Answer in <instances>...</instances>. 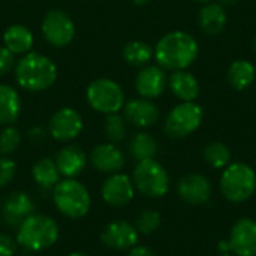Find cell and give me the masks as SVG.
<instances>
[{
	"mask_svg": "<svg viewBox=\"0 0 256 256\" xmlns=\"http://www.w3.org/2000/svg\"><path fill=\"white\" fill-rule=\"evenodd\" d=\"M198 40L186 32L176 30L162 36L154 48L158 64L165 70H184L198 57Z\"/></svg>",
	"mask_w": 256,
	"mask_h": 256,
	"instance_id": "obj_1",
	"label": "cell"
},
{
	"mask_svg": "<svg viewBox=\"0 0 256 256\" xmlns=\"http://www.w3.org/2000/svg\"><path fill=\"white\" fill-rule=\"evenodd\" d=\"M15 76L22 88L28 92H42L54 84L57 68L48 57L30 52L18 62Z\"/></svg>",
	"mask_w": 256,
	"mask_h": 256,
	"instance_id": "obj_2",
	"label": "cell"
},
{
	"mask_svg": "<svg viewBox=\"0 0 256 256\" xmlns=\"http://www.w3.org/2000/svg\"><path fill=\"white\" fill-rule=\"evenodd\" d=\"M58 238V226L54 219L32 214L20 226L16 234V242L33 252H40L51 248Z\"/></svg>",
	"mask_w": 256,
	"mask_h": 256,
	"instance_id": "obj_3",
	"label": "cell"
},
{
	"mask_svg": "<svg viewBox=\"0 0 256 256\" xmlns=\"http://www.w3.org/2000/svg\"><path fill=\"white\" fill-rule=\"evenodd\" d=\"M220 192L226 201L240 204L256 192V172L243 162L230 164L220 177Z\"/></svg>",
	"mask_w": 256,
	"mask_h": 256,
	"instance_id": "obj_4",
	"label": "cell"
},
{
	"mask_svg": "<svg viewBox=\"0 0 256 256\" xmlns=\"http://www.w3.org/2000/svg\"><path fill=\"white\" fill-rule=\"evenodd\" d=\"M54 202L64 216L70 219H80L87 214L92 200L88 190L80 182L68 178L56 184Z\"/></svg>",
	"mask_w": 256,
	"mask_h": 256,
	"instance_id": "obj_5",
	"label": "cell"
},
{
	"mask_svg": "<svg viewBox=\"0 0 256 256\" xmlns=\"http://www.w3.org/2000/svg\"><path fill=\"white\" fill-rule=\"evenodd\" d=\"M134 186L148 198H160L170 190V176L154 159L138 162L134 170Z\"/></svg>",
	"mask_w": 256,
	"mask_h": 256,
	"instance_id": "obj_6",
	"label": "cell"
},
{
	"mask_svg": "<svg viewBox=\"0 0 256 256\" xmlns=\"http://www.w3.org/2000/svg\"><path fill=\"white\" fill-rule=\"evenodd\" d=\"M204 111L195 102H182L174 106L165 118V132L174 140L192 135L202 123Z\"/></svg>",
	"mask_w": 256,
	"mask_h": 256,
	"instance_id": "obj_7",
	"label": "cell"
},
{
	"mask_svg": "<svg viewBox=\"0 0 256 256\" xmlns=\"http://www.w3.org/2000/svg\"><path fill=\"white\" fill-rule=\"evenodd\" d=\"M87 100L90 106L104 114H116L123 108L124 96L122 87L108 78L93 81L87 88Z\"/></svg>",
	"mask_w": 256,
	"mask_h": 256,
	"instance_id": "obj_8",
	"label": "cell"
},
{
	"mask_svg": "<svg viewBox=\"0 0 256 256\" xmlns=\"http://www.w3.org/2000/svg\"><path fill=\"white\" fill-rule=\"evenodd\" d=\"M42 33L51 45L64 46L72 42L75 36V26L68 14L62 10H51L44 16Z\"/></svg>",
	"mask_w": 256,
	"mask_h": 256,
	"instance_id": "obj_9",
	"label": "cell"
},
{
	"mask_svg": "<svg viewBox=\"0 0 256 256\" xmlns=\"http://www.w3.org/2000/svg\"><path fill=\"white\" fill-rule=\"evenodd\" d=\"M213 192L212 182L200 172H189L177 183V194L182 201L190 206H200L210 200Z\"/></svg>",
	"mask_w": 256,
	"mask_h": 256,
	"instance_id": "obj_10",
	"label": "cell"
},
{
	"mask_svg": "<svg viewBox=\"0 0 256 256\" xmlns=\"http://www.w3.org/2000/svg\"><path fill=\"white\" fill-rule=\"evenodd\" d=\"M228 246L236 256H256V220L250 218L237 220L231 230Z\"/></svg>",
	"mask_w": 256,
	"mask_h": 256,
	"instance_id": "obj_11",
	"label": "cell"
},
{
	"mask_svg": "<svg viewBox=\"0 0 256 256\" xmlns=\"http://www.w3.org/2000/svg\"><path fill=\"white\" fill-rule=\"evenodd\" d=\"M82 130V118L72 108L58 110L50 122V134L58 141H70Z\"/></svg>",
	"mask_w": 256,
	"mask_h": 256,
	"instance_id": "obj_12",
	"label": "cell"
},
{
	"mask_svg": "<svg viewBox=\"0 0 256 256\" xmlns=\"http://www.w3.org/2000/svg\"><path fill=\"white\" fill-rule=\"evenodd\" d=\"M100 238L105 246L116 250H128L136 246L138 231L136 228L126 220L111 222L100 234Z\"/></svg>",
	"mask_w": 256,
	"mask_h": 256,
	"instance_id": "obj_13",
	"label": "cell"
},
{
	"mask_svg": "<svg viewBox=\"0 0 256 256\" xmlns=\"http://www.w3.org/2000/svg\"><path fill=\"white\" fill-rule=\"evenodd\" d=\"M168 86V76L165 69L160 66H144L135 81L136 92L144 99H156L159 98Z\"/></svg>",
	"mask_w": 256,
	"mask_h": 256,
	"instance_id": "obj_14",
	"label": "cell"
},
{
	"mask_svg": "<svg viewBox=\"0 0 256 256\" xmlns=\"http://www.w3.org/2000/svg\"><path fill=\"white\" fill-rule=\"evenodd\" d=\"M134 195H135L134 182L124 174H114L108 177L102 186L104 200L114 207H123L129 204L134 200Z\"/></svg>",
	"mask_w": 256,
	"mask_h": 256,
	"instance_id": "obj_15",
	"label": "cell"
},
{
	"mask_svg": "<svg viewBox=\"0 0 256 256\" xmlns=\"http://www.w3.org/2000/svg\"><path fill=\"white\" fill-rule=\"evenodd\" d=\"M34 204L24 192L10 194L3 206V218L9 226H20L28 216L33 214Z\"/></svg>",
	"mask_w": 256,
	"mask_h": 256,
	"instance_id": "obj_16",
	"label": "cell"
},
{
	"mask_svg": "<svg viewBox=\"0 0 256 256\" xmlns=\"http://www.w3.org/2000/svg\"><path fill=\"white\" fill-rule=\"evenodd\" d=\"M124 117L136 128H150L159 120V110L150 99H134L126 104Z\"/></svg>",
	"mask_w": 256,
	"mask_h": 256,
	"instance_id": "obj_17",
	"label": "cell"
},
{
	"mask_svg": "<svg viewBox=\"0 0 256 256\" xmlns=\"http://www.w3.org/2000/svg\"><path fill=\"white\" fill-rule=\"evenodd\" d=\"M198 22L201 30L208 36H216L222 33L228 22V16L225 12V8L219 4L218 2H208L204 3L198 14Z\"/></svg>",
	"mask_w": 256,
	"mask_h": 256,
	"instance_id": "obj_18",
	"label": "cell"
},
{
	"mask_svg": "<svg viewBox=\"0 0 256 256\" xmlns=\"http://www.w3.org/2000/svg\"><path fill=\"white\" fill-rule=\"evenodd\" d=\"M168 87L182 102H194L200 94L198 78L186 69L174 70L168 78Z\"/></svg>",
	"mask_w": 256,
	"mask_h": 256,
	"instance_id": "obj_19",
	"label": "cell"
},
{
	"mask_svg": "<svg viewBox=\"0 0 256 256\" xmlns=\"http://www.w3.org/2000/svg\"><path fill=\"white\" fill-rule=\"evenodd\" d=\"M92 164L104 172H117L124 166V154L114 144H100L92 152Z\"/></svg>",
	"mask_w": 256,
	"mask_h": 256,
	"instance_id": "obj_20",
	"label": "cell"
},
{
	"mask_svg": "<svg viewBox=\"0 0 256 256\" xmlns=\"http://www.w3.org/2000/svg\"><path fill=\"white\" fill-rule=\"evenodd\" d=\"M56 165H57L60 174H63L64 177L74 178L82 172V170L86 166V154L81 148H78L75 146L64 147L57 154Z\"/></svg>",
	"mask_w": 256,
	"mask_h": 256,
	"instance_id": "obj_21",
	"label": "cell"
},
{
	"mask_svg": "<svg viewBox=\"0 0 256 256\" xmlns=\"http://www.w3.org/2000/svg\"><path fill=\"white\" fill-rule=\"evenodd\" d=\"M228 82L231 84L232 88L242 92L250 87L256 80V66L254 63L238 58L232 62L228 68Z\"/></svg>",
	"mask_w": 256,
	"mask_h": 256,
	"instance_id": "obj_22",
	"label": "cell"
},
{
	"mask_svg": "<svg viewBox=\"0 0 256 256\" xmlns=\"http://www.w3.org/2000/svg\"><path fill=\"white\" fill-rule=\"evenodd\" d=\"M3 40H4L6 48L12 54H22L32 48L33 34L27 27H24L21 24H14L6 28V32L3 34Z\"/></svg>",
	"mask_w": 256,
	"mask_h": 256,
	"instance_id": "obj_23",
	"label": "cell"
},
{
	"mask_svg": "<svg viewBox=\"0 0 256 256\" xmlns=\"http://www.w3.org/2000/svg\"><path fill=\"white\" fill-rule=\"evenodd\" d=\"M21 111L18 93L9 86H0V124H12Z\"/></svg>",
	"mask_w": 256,
	"mask_h": 256,
	"instance_id": "obj_24",
	"label": "cell"
},
{
	"mask_svg": "<svg viewBox=\"0 0 256 256\" xmlns=\"http://www.w3.org/2000/svg\"><path fill=\"white\" fill-rule=\"evenodd\" d=\"M129 150H130V154L134 156V159H136L138 162L147 160V159H154V156L158 153V142L150 134L140 132L132 138Z\"/></svg>",
	"mask_w": 256,
	"mask_h": 256,
	"instance_id": "obj_25",
	"label": "cell"
},
{
	"mask_svg": "<svg viewBox=\"0 0 256 256\" xmlns=\"http://www.w3.org/2000/svg\"><path fill=\"white\" fill-rule=\"evenodd\" d=\"M202 158L212 168H226L231 164V150L220 141L208 142L202 150Z\"/></svg>",
	"mask_w": 256,
	"mask_h": 256,
	"instance_id": "obj_26",
	"label": "cell"
},
{
	"mask_svg": "<svg viewBox=\"0 0 256 256\" xmlns=\"http://www.w3.org/2000/svg\"><path fill=\"white\" fill-rule=\"evenodd\" d=\"M58 168L56 162L51 159H40L34 166H33V178L34 182L45 189H50L58 183Z\"/></svg>",
	"mask_w": 256,
	"mask_h": 256,
	"instance_id": "obj_27",
	"label": "cell"
},
{
	"mask_svg": "<svg viewBox=\"0 0 256 256\" xmlns=\"http://www.w3.org/2000/svg\"><path fill=\"white\" fill-rule=\"evenodd\" d=\"M153 54V48L142 40L129 42L123 48V57L132 66H146L152 60Z\"/></svg>",
	"mask_w": 256,
	"mask_h": 256,
	"instance_id": "obj_28",
	"label": "cell"
},
{
	"mask_svg": "<svg viewBox=\"0 0 256 256\" xmlns=\"http://www.w3.org/2000/svg\"><path fill=\"white\" fill-rule=\"evenodd\" d=\"M105 135L111 142H118L122 140H124L126 136V123L124 118L122 116L116 114H108L106 120H105V126H104Z\"/></svg>",
	"mask_w": 256,
	"mask_h": 256,
	"instance_id": "obj_29",
	"label": "cell"
},
{
	"mask_svg": "<svg viewBox=\"0 0 256 256\" xmlns=\"http://www.w3.org/2000/svg\"><path fill=\"white\" fill-rule=\"evenodd\" d=\"M162 224V218L156 210H144L138 218H136V231L144 236L153 234Z\"/></svg>",
	"mask_w": 256,
	"mask_h": 256,
	"instance_id": "obj_30",
	"label": "cell"
},
{
	"mask_svg": "<svg viewBox=\"0 0 256 256\" xmlns=\"http://www.w3.org/2000/svg\"><path fill=\"white\" fill-rule=\"evenodd\" d=\"M21 142V135L18 129L8 126L0 132V153L2 154H10L14 153Z\"/></svg>",
	"mask_w": 256,
	"mask_h": 256,
	"instance_id": "obj_31",
	"label": "cell"
},
{
	"mask_svg": "<svg viewBox=\"0 0 256 256\" xmlns=\"http://www.w3.org/2000/svg\"><path fill=\"white\" fill-rule=\"evenodd\" d=\"M15 162L9 158H0V188L8 186L15 176Z\"/></svg>",
	"mask_w": 256,
	"mask_h": 256,
	"instance_id": "obj_32",
	"label": "cell"
},
{
	"mask_svg": "<svg viewBox=\"0 0 256 256\" xmlns=\"http://www.w3.org/2000/svg\"><path fill=\"white\" fill-rule=\"evenodd\" d=\"M12 64H14V54L6 46L0 48V75L9 72Z\"/></svg>",
	"mask_w": 256,
	"mask_h": 256,
	"instance_id": "obj_33",
	"label": "cell"
},
{
	"mask_svg": "<svg viewBox=\"0 0 256 256\" xmlns=\"http://www.w3.org/2000/svg\"><path fill=\"white\" fill-rule=\"evenodd\" d=\"M15 242L6 234H0V256H12L15 254Z\"/></svg>",
	"mask_w": 256,
	"mask_h": 256,
	"instance_id": "obj_34",
	"label": "cell"
},
{
	"mask_svg": "<svg viewBox=\"0 0 256 256\" xmlns=\"http://www.w3.org/2000/svg\"><path fill=\"white\" fill-rule=\"evenodd\" d=\"M128 256H154V254L144 246H134Z\"/></svg>",
	"mask_w": 256,
	"mask_h": 256,
	"instance_id": "obj_35",
	"label": "cell"
},
{
	"mask_svg": "<svg viewBox=\"0 0 256 256\" xmlns=\"http://www.w3.org/2000/svg\"><path fill=\"white\" fill-rule=\"evenodd\" d=\"M237 2H238V0H218V3L222 4L224 8H225V6H234Z\"/></svg>",
	"mask_w": 256,
	"mask_h": 256,
	"instance_id": "obj_36",
	"label": "cell"
},
{
	"mask_svg": "<svg viewBox=\"0 0 256 256\" xmlns=\"http://www.w3.org/2000/svg\"><path fill=\"white\" fill-rule=\"evenodd\" d=\"M135 4H138V6H141V4H146V3H148L150 0H132Z\"/></svg>",
	"mask_w": 256,
	"mask_h": 256,
	"instance_id": "obj_37",
	"label": "cell"
},
{
	"mask_svg": "<svg viewBox=\"0 0 256 256\" xmlns=\"http://www.w3.org/2000/svg\"><path fill=\"white\" fill-rule=\"evenodd\" d=\"M69 256H88V255H84V254H80V252H75V254H70Z\"/></svg>",
	"mask_w": 256,
	"mask_h": 256,
	"instance_id": "obj_38",
	"label": "cell"
},
{
	"mask_svg": "<svg viewBox=\"0 0 256 256\" xmlns=\"http://www.w3.org/2000/svg\"><path fill=\"white\" fill-rule=\"evenodd\" d=\"M194 2H198V3H208V2H212V0H194Z\"/></svg>",
	"mask_w": 256,
	"mask_h": 256,
	"instance_id": "obj_39",
	"label": "cell"
},
{
	"mask_svg": "<svg viewBox=\"0 0 256 256\" xmlns=\"http://www.w3.org/2000/svg\"><path fill=\"white\" fill-rule=\"evenodd\" d=\"M254 46H255V51H256V36H255V40H254Z\"/></svg>",
	"mask_w": 256,
	"mask_h": 256,
	"instance_id": "obj_40",
	"label": "cell"
},
{
	"mask_svg": "<svg viewBox=\"0 0 256 256\" xmlns=\"http://www.w3.org/2000/svg\"><path fill=\"white\" fill-rule=\"evenodd\" d=\"M220 256H232V255H230V254H224V255H220Z\"/></svg>",
	"mask_w": 256,
	"mask_h": 256,
	"instance_id": "obj_41",
	"label": "cell"
}]
</instances>
